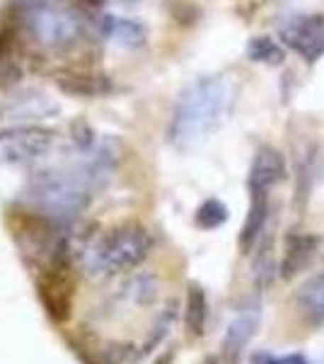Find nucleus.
Returning a JSON list of instances; mask_svg holds the SVG:
<instances>
[{"label": "nucleus", "mask_w": 324, "mask_h": 364, "mask_svg": "<svg viewBox=\"0 0 324 364\" xmlns=\"http://www.w3.org/2000/svg\"><path fill=\"white\" fill-rule=\"evenodd\" d=\"M225 364H235V362H230V360H225Z\"/></svg>", "instance_id": "obj_26"}, {"label": "nucleus", "mask_w": 324, "mask_h": 364, "mask_svg": "<svg viewBox=\"0 0 324 364\" xmlns=\"http://www.w3.org/2000/svg\"><path fill=\"white\" fill-rule=\"evenodd\" d=\"M238 102V85L228 75H203L179 92L167 124V141L191 151L220 129Z\"/></svg>", "instance_id": "obj_1"}, {"label": "nucleus", "mask_w": 324, "mask_h": 364, "mask_svg": "<svg viewBox=\"0 0 324 364\" xmlns=\"http://www.w3.org/2000/svg\"><path fill=\"white\" fill-rule=\"evenodd\" d=\"M259 321H262V306H259V301H252L240 309V314L230 321L225 338H223V355H225V360L238 362V357L242 355V350L250 345V340L259 331Z\"/></svg>", "instance_id": "obj_10"}, {"label": "nucleus", "mask_w": 324, "mask_h": 364, "mask_svg": "<svg viewBox=\"0 0 324 364\" xmlns=\"http://www.w3.org/2000/svg\"><path fill=\"white\" fill-rule=\"evenodd\" d=\"M208 321V299L199 284H191L186 291V306H184V326L194 338H201Z\"/></svg>", "instance_id": "obj_16"}, {"label": "nucleus", "mask_w": 324, "mask_h": 364, "mask_svg": "<svg viewBox=\"0 0 324 364\" xmlns=\"http://www.w3.org/2000/svg\"><path fill=\"white\" fill-rule=\"evenodd\" d=\"M286 178V161L281 151L274 146H262L255 154L250 168V178H247V187L250 195H269L271 187H276Z\"/></svg>", "instance_id": "obj_9"}, {"label": "nucleus", "mask_w": 324, "mask_h": 364, "mask_svg": "<svg viewBox=\"0 0 324 364\" xmlns=\"http://www.w3.org/2000/svg\"><path fill=\"white\" fill-rule=\"evenodd\" d=\"M172 360H174V352H172V350H167L162 357H157L155 364H172Z\"/></svg>", "instance_id": "obj_24"}, {"label": "nucleus", "mask_w": 324, "mask_h": 364, "mask_svg": "<svg viewBox=\"0 0 324 364\" xmlns=\"http://www.w3.org/2000/svg\"><path fill=\"white\" fill-rule=\"evenodd\" d=\"M201 364H220V360H218V357H206Z\"/></svg>", "instance_id": "obj_25"}, {"label": "nucleus", "mask_w": 324, "mask_h": 364, "mask_svg": "<svg viewBox=\"0 0 324 364\" xmlns=\"http://www.w3.org/2000/svg\"><path fill=\"white\" fill-rule=\"evenodd\" d=\"M247 56L250 61L255 63H267V66H279L284 63L286 58V51L276 39L271 37H255L250 44H247Z\"/></svg>", "instance_id": "obj_20"}, {"label": "nucleus", "mask_w": 324, "mask_h": 364, "mask_svg": "<svg viewBox=\"0 0 324 364\" xmlns=\"http://www.w3.org/2000/svg\"><path fill=\"white\" fill-rule=\"evenodd\" d=\"M61 114V105L54 97H49L46 92L39 90H25L17 92L3 105L0 117L8 122V127L13 124H41L46 119H54Z\"/></svg>", "instance_id": "obj_7"}, {"label": "nucleus", "mask_w": 324, "mask_h": 364, "mask_svg": "<svg viewBox=\"0 0 324 364\" xmlns=\"http://www.w3.org/2000/svg\"><path fill=\"white\" fill-rule=\"evenodd\" d=\"M267 221H269V195H252L250 211L245 216V224L238 240L242 252H250L257 245V240L267 233Z\"/></svg>", "instance_id": "obj_13"}, {"label": "nucleus", "mask_w": 324, "mask_h": 364, "mask_svg": "<svg viewBox=\"0 0 324 364\" xmlns=\"http://www.w3.org/2000/svg\"><path fill=\"white\" fill-rule=\"evenodd\" d=\"M61 87L78 97H92L107 92V80H102V75H68L61 80Z\"/></svg>", "instance_id": "obj_21"}, {"label": "nucleus", "mask_w": 324, "mask_h": 364, "mask_svg": "<svg viewBox=\"0 0 324 364\" xmlns=\"http://www.w3.org/2000/svg\"><path fill=\"white\" fill-rule=\"evenodd\" d=\"M252 364H308L303 355H288V357H276L271 352H257L252 357Z\"/></svg>", "instance_id": "obj_23"}, {"label": "nucleus", "mask_w": 324, "mask_h": 364, "mask_svg": "<svg viewBox=\"0 0 324 364\" xmlns=\"http://www.w3.org/2000/svg\"><path fill=\"white\" fill-rule=\"evenodd\" d=\"M252 272H255V287L257 291H267L276 279V252H274V236L267 233V240L259 248L255 265H252Z\"/></svg>", "instance_id": "obj_18"}, {"label": "nucleus", "mask_w": 324, "mask_h": 364, "mask_svg": "<svg viewBox=\"0 0 324 364\" xmlns=\"http://www.w3.org/2000/svg\"><path fill=\"white\" fill-rule=\"evenodd\" d=\"M37 289L51 321L66 323L73 311V282L68 279L66 265H51L49 272L39 279Z\"/></svg>", "instance_id": "obj_8"}, {"label": "nucleus", "mask_w": 324, "mask_h": 364, "mask_svg": "<svg viewBox=\"0 0 324 364\" xmlns=\"http://www.w3.org/2000/svg\"><path fill=\"white\" fill-rule=\"evenodd\" d=\"M296 304L305 318H310L317 326H324V272L310 277L300 287L296 294Z\"/></svg>", "instance_id": "obj_14"}, {"label": "nucleus", "mask_w": 324, "mask_h": 364, "mask_svg": "<svg viewBox=\"0 0 324 364\" xmlns=\"http://www.w3.org/2000/svg\"><path fill=\"white\" fill-rule=\"evenodd\" d=\"M56 134L41 124L0 129V166H32L51 151Z\"/></svg>", "instance_id": "obj_5"}, {"label": "nucleus", "mask_w": 324, "mask_h": 364, "mask_svg": "<svg viewBox=\"0 0 324 364\" xmlns=\"http://www.w3.org/2000/svg\"><path fill=\"white\" fill-rule=\"evenodd\" d=\"M317 245H320L317 236L291 233V236L286 238L284 257H281V265H279V277L293 279L296 274L303 272V269L312 262V257H315Z\"/></svg>", "instance_id": "obj_12"}, {"label": "nucleus", "mask_w": 324, "mask_h": 364, "mask_svg": "<svg viewBox=\"0 0 324 364\" xmlns=\"http://www.w3.org/2000/svg\"><path fill=\"white\" fill-rule=\"evenodd\" d=\"M75 352L82 357V362L87 364H123L128 355H131V345H121V343H109L104 345V348H90V345H85V348H80V345L73 343Z\"/></svg>", "instance_id": "obj_19"}, {"label": "nucleus", "mask_w": 324, "mask_h": 364, "mask_svg": "<svg viewBox=\"0 0 324 364\" xmlns=\"http://www.w3.org/2000/svg\"><path fill=\"white\" fill-rule=\"evenodd\" d=\"M152 248V236L140 224H121L90 245L82 262L90 274L114 277L138 267Z\"/></svg>", "instance_id": "obj_4"}, {"label": "nucleus", "mask_w": 324, "mask_h": 364, "mask_svg": "<svg viewBox=\"0 0 324 364\" xmlns=\"http://www.w3.org/2000/svg\"><path fill=\"white\" fill-rule=\"evenodd\" d=\"M228 216L230 211L220 199H206L201 207L196 209V226L206 228V231H213V228L225 224Z\"/></svg>", "instance_id": "obj_22"}, {"label": "nucleus", "mask_w": 324, "mask_h": 364, "mask_svg": "<svg viewBox=\"0 0 324 364\" xmlns=\"http://www.w3.org/2000/svg\"><path fill=\"white\" fill-rule=\"evenodd\" d=\"M17 15L29 37L44 49H73L85 34L82 15L58 0H17Z\"/></svg>", "instance_id": "obj_3"}, {"label": "nucleus", "mask_w": 324, "mask_h": 364, "mask_svg": "<svg viewBox=\"0 0 324 364\" xmlns=\"http://www.w3.org/2000/svg\"><path fill=\"white\" fill-rule=\"evenodd\" d=\"M160 294V282L150 272H135L116 289V294L109 299L107 306L114 309V314H121L128 306H150Z\"/></svg>", "instance_id": "obj_11"}, {"label": "nucleus", "mask_w": 324, "mask_h": 364, "mask_svg": "<svg viewBox=\"0 0 324 364\" xmlns=\"http://www.w3.org/2000/svg\"><path fill=\"white\" fill-rule=\"evenodd\" d=\"M281 39L308 63H315L324 56V17L322 15H298L281 27Z\"/></svg>", "instance_id": "obj_6"}, {"label": "nucleus", "mask_w": 324, "mask_h": 364, "mask_svg": "<svg viewBox=\"0 0 324 364\" xmlns=\"http://www.w3.org/2000/svg\"><path fill=\"white\" fill-rule=\"evenodd\" d=\"M99 29L104 37H109L114 44L126 46V49H138L145 44V27H140L133 20H121V17H104L99 20Z\"/></svg>", "instance_id": "obj_15"}, {"label": "nucleus", "mask_w": 324, "mask_h": 364, "mask_svg": "<svg viewBox=\"0 0 324 364\" xmlns=\"http://www.w3.org/2000/svg\"><path fill=\"white\" fill-rule=\"evenodd\" d=\"M174 318H177V304H174V301H169L167 306L162 309V314L155 318V323L150 326L148 338H145V343L140 345V350H135V355H133V360H135V362L143 360V357H148L152 350L160 348L162 340L169 336V331H172Z\"/></svg>", "instance_id": "obj_17"}, {"label": "nucleus", "mask_w": 324, "mask_h": 364, "mask_svg": "<svg viewBox=\"0 0 324 364\" xmlns=\"http://www.w3.org/2000/svg\"><path fill=\"white\" fill-rule=\"evenodd\" d=\"M95 187L75 170H46L37 173L25 187V202L44 219L68 224L87 209Z\"/></svg>", "instance_id": "obj_2"}]
</instances>
